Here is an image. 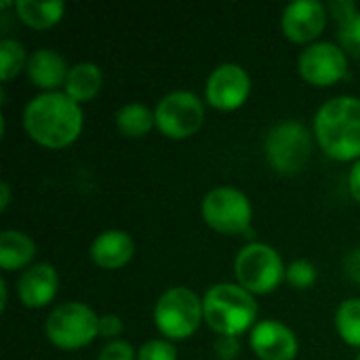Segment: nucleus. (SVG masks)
Returning <instances> with one entry per match:
<instances>
[{
  "mask_svg": "<svg viewBox=\"0 0 360 360\" xmlns=\"http://www.w3.org/2000/svg\"><path fill=\"white\" fill-rule=\"evenodd\" d=\"M84 114L80 103H76L63 91L40 93L27 101L23 110V127L27 135L51 150L65 148L74 143L82 131Z\"/></svg>",
  "mask_w": 360,
  "mask_h": 360,
  "instance_id": "nucleus-1",
  "label": "nucleus"
},
{
  "mask_svg": "<svg viewBox=\"0 0 360 360\" xmlns=\"http://www.w3.org/2000/svg\"><path fill=\"white\" fill-rule=\"evenodd\" d=\"M321 150L342 162L360 160V99L340 95L325 101L314 116Z\"/></svg>",
  "mask_w": 360,
  "mask_h": 360,
  "instance_id": "nucleus-2",
  "label": "nucleus"
},
{
  "mask_svg": "<svg viewBox=\"0 0 360 360\" xmlns=\"http://www.w3.org/2000/svg\"><path fill=\"white\" fill-rule=\"evenodd\" d=\"M205 323L217 335L238 338L257 323V302L253 293L234 283L213 285L202 297Z\"/></svg>",
  "mask_w": 360,
  "mask_h": 360,
  "instance_id": "nucleus-3",
  "label": "nucleus"
},
{
  "mask_svg": "<svg viewBox=\"0 0 360 360\" xmlns=\"http://www.w3.org/2000/svg\"><path fill=\"white\" fill-rule=\"evenodd\" d=\"M202 321V300L188 287L167 289L154 306V323L169 342L188 340L198 331Z\"/></svg>",
  "mask_w": 360,
  "mask_h": 360,
  "instance_id": "nucleus-4",
  "label": "nucleus"
},
{
  "mask_svg": "<svg viewBox=\"0 0 360 360\" xmlns=\"http://www.w3.org/2000/svg\"><path fill=\"white\" fill-rule=\"evenodd\" d=\"M99 319L93 308L80 302H65L51 310L44 323L46 340L61 350H78L99 335Z\"/></svg>",
  "mask_w": 360,
  "mask_h": 360,
  "instance_id": "nucleus-5",
  "label": "nucleus"
},
{
  "mask_svg": "<svg viewBox=\"0 0 360 360\" xmlns=\"http://www.w3.org/2000/svg\"><path fill=\"white\" fill-rule=\"evenodd\" d=\"M234 274L243 289L253 295H264L274 291L287 278V268L274 247L266 243H249L234 259Z\"/></svg>",
  "mask_w": 360,
  "mask_h": 360,
  "instance_id": "nucleus-6",
  "label": "nucleus"
},
{
  "mask_svg": "<svg viewBox=\"0 0 360 360\" xmlns=\"http://www.w3.org/2000/svg\"><path fill=\"white\" fill-rule=\"evenodd\" d=\"M312 156V135L300 120L276 122L266 135V158L283 175L300 173Z\"/></svg>",
  "mask_w": 360,
  "mask_h": 360,
  "instance_id": "nucleus-7",
  "label": "nucleus"
},
{
  "mask_svg": "<svg viewBox=\"0 0 360 360\" xmlns=\"http://www.w3.org/2000/svg\"><path fill=\"white\" fill-rule=\"evenodd\" d=\"M202 219L219 234H251L253 207L249 198L230 186L213 188L202 200Z\"/></svg>",
  "mask_w": 360,
  "mask_h": 360,
  "instance_id": "nucleus-8",
  "label": "nucleus"
},
{
  "mask_svg": "<svg viewBox=\"0 0 360 360\" xmlns=\"http://www.w3.org/2000/svg\"><path fill=\"white\" fill-rule=\"evenodd\" d=\"M156 127L169 139L192 137L205 122L202 99L192 91H171L156 103Z\"/></svg>",
  "mask_w": 360,
  "mask_h": 360,
  "instance_id": "nucleus-9",
  "label": "nucleus"
},
{
  "mask_svg": "<svg viewBox=\"0 0 360 360\" xmlns=\"http://www.w3.org/2000/svg\"><path fill=\"white\" fill-rule=\"evenodd\" d=\"M297 72L314 86H331L348 76V55L335 42H312L302 51Z\"/></svg>",
  "mask_w": 360,
  "mask_h": 360,
  "instance_id": "nucleus-10",
  "label": "nucleus"
},
{
  "mask_svg": "<svg viewBox=\"0 0 360 360\" xmlns=\"http://www.w3.org/2000/svg\"><path fill=\"white\" fill-rule=\"evenodd\" d=\"M251 93V76L238 63H219L207 78V101L217 110L240 108Z\"/></svg>",
  "mask_w": 360,
  "mask_h": 360,
  "instance_id": "nucleus-11",
  "label": "nucleus"
},
{
  "mask_svg": "<svg viewBox=\"0 0 360 360\" xmlns=\"http://www.w3.org/2000/svg\"><path fill=\"white\" fill-rule=\"evenodd\" d=\"M327 25V6L319 0H295L281 17L283 34L293 42H312Z\"/></svg>",
  "mask_w": 360,
  "mask_h": 360,
  "instance_id": "nucleus-12",
  "label": "nucleus"
},
{
  "mask_svg": "<svg viewBox=\"0 0 360 360\" xmlns=\"http://www.w3.org/2000/svg\"><path fill=\"white\" fill-rule=\"evenodd\" d=\"M249 344L262 360H293L300 350L295 333L278 321H259L251 329Z\"/></svg>",
  "mask_w": 360,
  "mask_h": 360,
  "instance_id": "nucleus-13",
  "label": "nucleus"
},
{
  "mask_svg": "<svg viewBox=\"0 0 360 360\" xmlns=\"http://www.w3.org/2000/svg\"><path fill=\"white\" fill-rule=\"evenodd\" d=\"M59 289L57 270L51 264H32L17 283V295L25 308H44L53 302Z\"/></svg>",
  "mask_w": 360,
  "mask_h": 360,
  "instance_id": "nucleus-14",
  "label": "nucleus"
},
{
  "mask_svg": "<svg viewBox=\"0 0 360 360\" xmlns=\"http://www.w3.org/2000/svg\"><path fill=\"white\" fill-rule=\"evenodd\" d=\"M135 255V243L124 230H105L91 245L93 262L103 270H118Z\"/></svg>",
  "mask_w": 360,
  "mask_h": 360,
  "instance_id": "nucleus-15",
  "label": "nucleus"
},
{
  "mask_svg": "<svg viewBox=\"0 0 360 360\" xmlns=\"http://www.w3.org/2000/svg\"><path fill=\"white\" fill-rule=\"evenodd\" d=\"M25 72L38 89H44V93H49L65 84L70 68L63 55L57 53L55 49H38L30 55Z\"/></svg>",
  "mask_w": 360,
  "mask_h": 360,
  "instance_id": "nucleus-16",
  "label": "nucleus"
},
{
  "mask_svg": "<svg viewBox=\"0 0 360 360\" xmlns=\"http://www.w3.org/2000/svg\"><path fill=\"white\" fill-rule=\"evenodd\" d=\"M101 84H103L101 68L93 61H78L68 72L63 93H68L76 103H84L97 97V93L101 91Z\"/></svg>",
  "mask_w": 360,
  "mask_h": 360,
  "instance_id": "nucleus-17",
  "label": "nucleus"
},
{
  "mask_svg": "<svg viewBox=\"0 0 360 360\" xmlns=\"http://www.w3.org/2000/svg\"><path fill=\"white\" fill-rule=\"evenodd\" d=\"M36 255L34 240L19 230H4L0 234V266L6 272L30 268Z\"/></svg>",
  "mask_w": 360,
  "mask_h": 360,
  "instance_id": "nucleus-18",
  "label": "nucleus"
},
{
  "mask_svg": "<svg viewBox=\"0 0 360 360\" xmlns=\"http://www.w3.org/2000/svg\"><path fill=\"white\" fill-rule=\"evenodd\" d=\"M15 11L19 19L34 27V30H49L55 23L61 21L65 4L61 0H46V2H36V0H17Z\"/></svg>",
  "mask_w": 360,
  "mask_h": 360,
  "instance_id": "nucleus-19",
  "label": "nucleus"
},
{
  "mask_svg": "<svg viewBox=\"0 0 360 360\" xmlns=\"http://www.w3.org/2000/svg\"><path fill=\"white\" fill-rule=\"evenodd\" d=\"M116 127L129 139H139L156 124V114L141 101H131L116 112Z\"/></svg>",
  "mask_w": 360,
  "mask_h": 360,
  "instance_id": "nucleus-20",
  "label": "nucleus"
},
{
  "mask_svg": "<svg viewBox=\"0 0 360 360\" xmlns=\"http://www.w3.org/2000/svg\"><path fill=\"white\" fill-rule=\"evenodd\" d=\"M335 327L340 338L348 346L360 348V297H352L340 304L335 312Z\"/></svg>",
  "mask_w": 360,
  "mask_h": 360,
  "instance_id": "nucleus-21",
  "label": "nucleus"
},
{
  "mask_svg": "<svg viewBox=\"0 0 360 360\" xmlns=\"http://www.w3.org/2000/svg\"><path fill=\"white\" fill-rule=\"evenodd\" d=\"M30 55L25 53V46L15 38H2L0 40V78L11 80L21 70H25Z\"/></svg>",
  "mask_w": 360,
  "mask_h": 360,
  "instance_id": "nucleus-22",
  "label": "nucleus"
},
{
  "mask_svg": "<svg viewBox=\"0 0 360 360\" xmlns=\"http://www.w3.org/2000/svg\"><path fill=\"white\" fill-rule=\"evenodd\" d=\"M340 44L344 51L360 59V11L352 13L348 19L340 21Z\"/></svg>",
  "mask_w": 360,
  "mask_h": 360,
  "instance_id": "nucleus-23",
  "label": "nucleus"
},
{
  "mask_svg": "<svg viewBox=\"0 0 360 360\" xmlns=\"http://www.w3.org/2000/svg\"><path fill=\"white\" fill-rule=\"evenodd\" d=\"M316 266L308 259H295L287 266V281L295 289H310L316 283Z\"/></svg>",
  "mask_w": 360,
  "mask_h": 360,
  "instance_id": "nucleus-24",
  "label": "nucleus"
},
{
  "mask_svg": "<svg viewBox=\"0 0 360 360\" xmlns=\"http://www.w3.org/2000/svg\"><path fill=\"white\" fill-rule=\"evenodd\" d=\"M137 360H177V350L169 340H150L137 350Z\"/></svg>",
  "mask_w": 360,
  "mask_h": 360,
  "instance_id": "nucleus-25",
  "label": "nucleus"
},
{
  "mask_svg": "<svg viewBox=\"0 0 360 360\" xmlns=\"http://www.w3.org/2000/svg\"><path fill=\"white\" fill-rule=\"evenodd\" d=\"M97 360H135V350H133V346L129 342L114 340V342H108L101 348Z\"/></svg>",
  "mask_w": 360,
  "mask_h": 360,
  "instance_id": "nucleus-26",
  "label": "nucleus"
},
{
  "mask_svg": "<svg viewBox=\"0 0 360 360\" xmlns=\"http://www.w3.org/2000/svg\"><path fill=\"white\" fill-rule=\"evenodd\" d=\"M213 348L219 360H234L240 354V342L238 338H232V335H219Z\"/></svg>",
  "mask_w": 360,
  "mask_h": 360,
  "instance_id": "nucleus-27",
  "label": "nucleus"
},
{
  "mask_svg": "<svg viewBox=\"0 0 360 360\" xmlns=\"http://www.w3.org/2000/svg\"><path fill=\"white\" fill-rule=\"evenodd\" d=\"M122 331H124V325H122L120 316H116V314H103L99 319V335L101 338H108L110 342H114V340H118V335Z\"/></svg>",
  "mask_w": 360,
  "mask_h": 360,
  "instance_id": "nucleus-28",
  "label": "nucleus"
},
{
  "mask_svg": "<svg viewBox=\"0 0 360 360\" xmlns=\"http://www.w3.org/2000/svg\"><path fill=\"white\" fill-rule=\"evenodd\" d=\"M329 13L333 15V19L340 23V21H344V19H348L352 13H356L359 8H356V4L352 2V0H338V2H331L329 6Z\"/></svg>",
  "mask_w": 360,
  "mask_h": 360,
  "instance_id": "nucleus-29",
  "label": "nucleus"
},
{
  "mask_svg": "<svg viewBox=\"0 0 360 360\" xmlns=\"http://www.w3.org/2000/svg\"><path fill=\"white\" fill-rule=\"evenodd\" d=\"M344 270H346V274H348L350 281H354L356 285H360V247L346 255Z\"/></svg>",
  "mask_w": 360,
  "mask_h": 360,
  "instance_id": "nucleus-30",
  "label": "nucleus"
},
{
  "mask_svg": "<svg viewBox=\"0 0 360 360\" xmlns=\"http://www.w3.org/2000/svg\"><path fill=\"white\" fill-rule=\"evenodd\" d=\"M348 188H350V194L352 198L360 202V160H356L348 173Z\"/></svg>",
  "mask_w": 360,
  "mask_h": 360,
  "instance_id": "nucleus-31",
  "label": "nucleus"
},
{
  "mask_svg": "<svg viewBox=\"0 0 360 360\" xmlns=\"http://www.w3.org/2000/svg\"><path fill=\"white\" fill-rule=\"evenodd\" d=\"M0 192H2L0 209H2V211H6V209H8V205H11V186H8L6 181H2V184H0Z\"/></svg>",
  "mask_w": 360,
  "mask_h": 360,
  "instance_id": "nucleus-32",
  "label": "nucleus"
},
{
  "mask_svg": "<svg viewBox=\"0 0 360 360\" xmlns=\"http://www.w3.org/2000/svg\"><path fill=\"white\" fill-rule=\"evenodd\" d=\"M0 295H2L0 310H4V308H6V302H8V293H6V281H4V278L0 281Z\"/></svg>",
  "mask_w": 360,
  "mask_h": 360,
  "instance_id": "nucleus-33",
  "label": "nucleus"
},
{
  "mask_svg": "<svg viewBox=\"0 0 360 360\" xmlns=\"http://www.w3.org/2000/svg\"><path fill=\"white\" fill-rule=\"evenodd\" d=\"M354 360H360V354H356V359H354Z\"/></svg>",
  "mask_w": 360,
  "mask_h": 360,
  "instance_id": "nucleus-34",
  "label": "nucleus"
}]
</instances>
